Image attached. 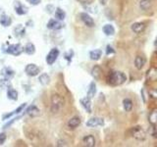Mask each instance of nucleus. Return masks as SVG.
I'll list each match as a JSON object with an SVG mask.
<instances>
[{
    "mask_svg": "<svg viewBox=\"0 0 157 147\" xmlns=\"http://www.w3.org/2000/svg\"><path fill=\"white\" fill-rule=\"evenodd\" d=\"M126 81H127L126 75L122 72H119V71L111 72L107 77V83L113 86H121V84H123Z\"/></svg>",
    "mask_w": 157,
    "mask_h": 147,
    "instance_id": "obj_1",
    "label": "nucleus"
},
{
    "mask_svg": "<svg viewBox=\"0 0 157 147\" xmlns=\"http://www.w3.org/2000/svg\"><path fill=\"white\" fill-rule=\"evenodd\" d=\"M64 106V99L58 94H53L51 97V112L58 113Z\"/></svg>",
    "mask_w": 157,
    "mask_h": 147,
    "instance_id": "obj_2",
    "label": "nucleus"
},
{
    "mask_svg": "<svg viewBox=\"0 0 157 147\" xmlns=\"http://www.w3.org/2000/svg\"><path fill=\"white\" fill-rule=\"evenodd\" d=\"M130 135H132L134 138H136L137 140H145L146 138V133L145 131V130L139 127V126H137V127H134L130 130Z\"/></svg>",
    "mask_w": 157,
    "mask_h": 147,
    "instance_id": "obj_3",
    "label": "nucleus"
},
{
    "mask_svg": "<svg viewBox=\"0 0 157 147\" xmlns=\"http://www.w3.org/2000/svg\"><path fill=\"white\" fill-rule=\"evenodd\" d=\"M5 53H8V54H11L13 56H19L20 54H22L24 51V47L21 45L19 43L16 44H11V45L8 46L5 50Z\"/></svg>",
    "mask_w": 157,
    "mask_h": 147,
    "instance_id": "obj_4",
    "label": "nucleus"
},
{
    "mask_svg": "<svg viewBox=\"0 0 157 147\" xmlns=\"http://www.w3.org/2000/svg\"><path fill=\"white\" fill-rule=\"evenodd\" d=\"M58 56H59L58 49L57 48H52L46 56V63L48 65H52L53 63H55L56 60H57Z\"/></svg>",
    "mask_w": 157,
    "mask_h": 147,
    "instance_id": "obj_5",
    "label": "nucleus"
},
{
    "mask_svg": "<svg viewBox=\"0 0 157 147\" xmlns=\"http://www.w3.org/2000/svg\"><path fill=\"white\" fill-rule=\"evenodd\" d=\"M25 72L30 77H36V75H37L40 73V70H39V68L36 64H29L26 66Z\"/></svg>",
    "mask_w": 157,
    "mask_h": 147,
    "instance_id": "obj_6",
    "label": "nucleus"
},
{
    "mask_svg": "<svg viewBox=\"0 0 157 147\" xmlns=\"http://www.w3.org/2000/svg\"><path fill=\"white\" fill-rule=\"evenodd\" d=\"M104 124L103 119L98 118V117H93L89 119L88 122H86V127L88 128H96V127H102Z\"/></svg>",
    "mask_w": 157,
    "mask_h": 147,
    "instance_id": "obj_7",
    "label": "nucleus"
},
{
    "mask_svg": "<svg viewBox=\"0 0 157 147\" xmlns=\"http://www.w3.org/2000/svg\"><path fill=\"white\" fill-rule=\"evenodd\" d=\"M80 18H81L82 23H84L86 26H89V28H92V26H94V21L89 14H86V13H81Z\"/></svg>",
    "mask_w": 157,
    "mask_h": 147,
    "instance_id": "obj_8",
    "label": "nucleus"
},
{
    "mask_svg": "<svg viewBox=\"0 0 157 147\" xmlns=\"http://www.w3.org/2000/svg\"><path fill=\"white\" fill-rule=\"evenodd\" d=\"M47 28L52 30H58L63 28V25H62V23H60L58 20L50 19L48 23H47Z\"/></svg>",
    "mask_w": 157,
    "mask_h": 147,
    "instance_id": "obj_9",
    "label": "nucleus"
},
{
    "mask_svg": "<svg viewBox=\"0 0 157 147\" xmlns=\"http://www.w3.org/2000/svg\"><path fill=\"white\" fill-rule=\"evenodd\" d=\"M146 28V26L145 23H141V22H139V23H134L132 25V26H131V29H132V30L134 33H141L145 32V30Z\"/></svg>",
    "mask_w": 157,
    "mask_h": 147,
    "instance_id": "obj_10",
    "label": "nucleus"
},
{
    "mask_svg": "<svg viewBox=\"0 0 157 147\" xmlns=\"http://www.w3.org/2000/svg\"><path fill=\"white\" fill-rule=\"evenodd\" d=\"M15 11L18 15H26L28 13V8L20 1L15 2Z\"/></svg>",
    "mask_w": 157,
    "mask_h": 147,
    "instance_id": "obj_11",
    "label": "nucleus"
},
{
    "mask_svg": "<svg viewBox=\"0 0 157 147\" xmlns=\"http://www.w3.org/2000/svg\"><path fill=\"white\" fill-rule=\"evenodd\" d=\"M82 143H84L85 146H88V147H93L96 144V141H95V138L93 135H85L84 138H82Z\"/></svg>",
    "mask_w": 157,
    "mask_h": 147,
    "instance_id": "obj_12",
    "label": "nucleus"
},
{
    "mask_svg": "<svg viewBox=\"0 0 157 147\" xmlns=\"http://www.w3.org/2000/svg\"><path fill=\"white\" fill-rule=\"evenodd\" d=\"M146 63V59L143 56L138 55L136 58H134V66L138 70H141L143 67H145Z\"/></svg>",
    "mask_w": 157,
    "mask_h": 147,
    "instance_id": "obj_13",
    "label": "nucleus"
},
{
    "mask_svg": "<svg viewBox=\"0 0 157 147\" xmlns=\"http://www.w3.org/2000/svg\"><path fill=\"white\" fill-rule=\"evenodd\" d=\"M68 128L71 130H75L81 124V119L78 117H73L68 121Z\"/></svg>",
    "mask_w": 157,
    "mask_h": 147,
    "instance_id": "obj_14",
    "label": "nucleus"
},
{
    "mask_svg": "<svg viewBox=\"0 0 157 147\" xmlns=\"http://www.w3.org/2000/svg\"><path fill=\"white\" fill-rule=\"evenodd\" d=\"M26 104L27 103H24V104H22L20 107H18V108H17L16 110H14L13 111V112H11V113H9V114H5L2 117V120L3 121H6L7 119H9L10 117H12L13 115H16V114H19V113H21V112H23V110L25 109V107H26Z\"/></svg>",
    "mask_w": 157,
    "mask_h": 147,
    "instance_id": "obj_15",
    "label": "nucleus"
},
{
    "mask_svg": "<svg viewBox=\"0 0 157 147\" xmlns=\"http://www.w3.org/2000/svg\"><path fill=\"white\" fill-rule=\"evenodd\" d=\"M26 114H28L30 115V117H37V116L40 114V111H39V109L37 108V106H34V105H32V106H30L29 108L26 110Z\"/></svg>",
    "mask_w": 157,
    "mask_h": 147,
    "instance_id": "obj_16",
    "label": "nucleus"
},
{
    "mask_svg": "<svg viewBox=\"0 0 157 147\" xmlns=\"http://www.w3.org/2000/svg\"><path fill=\"white\" fill-rule=\"evenodd\" d=\"M81 104L82 106L84 107L85 110L88 113H91V102H90V99L89 97H85V98H82L81 99Z\"/></svg>",
    "mask_w": 157,
    "mask_h": 147,
    "instance_id": "obj_17",
    "label": "nucleus"
},
{
    "mask_svg": "<svg viewBox=\"0 0 157 147\" xmlns=\"http://www.w3.org/2000/svg\"><path fill=\"white\" fill-rule=\"evenodd\" d=\"M146 78H147V79H149V81H152V82L156 81V79H157V70L154 68V67H152V68H150L149 70L147 71Z\"/></svg>",
    "mask_w": 157,
    "mask_h": 147,
    "instance_id": "obj_18",
    "label": "nucleus"
},
{
    "mask_svg": "<svg viewBox=\"0 0 157 147\" xmlns=\"http://www.w3.org/2000/svg\"><path fill=\"white\" fill-rule=\"evenodd\" d=\"M101 56H102V51L100 50V49H94V50H92V51L89 52V57H90V59L93 60V61H97V60H99L100 58H101Z\"/></svg>",
    "mask_w": 157,
    "mask_h": 147,
    "instance_id": "obj_19",
    "label": "nucleus"
},
{
    "mask_svg": "<svg viewBox=\"0 0 157 147\" xmlns=\"http://www.w3.org/2000/svg\"><path fill=\"white\" fill-rule=\"evenodd\" d=\"M1 74L3 75V77L5 78V79H10L11 78L14 77V75H15V72L13 71L12 69L10 68H3L2 71H1Z\"/></svg>",
    "mask_w": 157,
    "mask_h": 147,
    "instance_id": "obj_20",
    "label": "nucleus"
},
{
    "mask_svg": "<svg viewBox=\"0 0 157 147\" xmlns=\"http://www.w3.org/2000/svg\"><path fill=\"white\" fill-rule=\"evenodd\" d=\"M0 24L3 26H9L12 24V19L7 15H2L0 17Z\"/></svg>",
    "mask_w": 157,
    "mask_h": 147,
    "instance_id": "obj_21",
    "label": "nucleus"
},
{
    "mask_svg": "<svg viewBox=\"0 0 157 147\" xmlns=\"http://www.w3.org/2000/svg\"><path fill=\"white\" fill-rule=\"evenodd\" d=\"M103 33H105L106 35H108V37H110V35H113L115 33V29L114 26H113L112 25H105L103 26Z\"/></svg>",
    "mask_w": 157,
    "mask_h": 147,
    "instance_id": "obj_22",
    "label": "nucleus"
},
{
    "mask_svg": "<svg viewBox=\"0 0 157 147\" xmlns=\"http://www.w3.org/2000/svg\"><path fill=\"white\" fill-rule=\"evenodd\" d=\"M24 51L27 53L28 55H33L34 54V52H36V46H34V44L32 43V42H29L26 47L24 48Z\"/></svg>",
    "mask_w": 157,
    "mask_h": 147,
    "instance_id": "obj_23",
    "label": "nucleus"
},
{
    "mask_svg": "<svg viewBox=\"0 0 157 147\" xmlns=\"http://www.w3.org/2000/svg\"><path fill=\"white\" fill-rule=\"evenodd\" d=\"M95 93H96V86H95V83L92 82L89 84V88L88 90V96H86V97H89V99H91V98L94 97Z\"/></svg>",
    "mask_w": 157,
    "mask_h": 147,
    "instance_id": "obj_24",
    "label": "nucleus"
},
{
    "mask_svg": "<svg viewBox=\"0 0 157 147\" xmlns=\"http://www.w3.org/2000/svg\"><path fill=\"white\" fill-rule=\"evenodd\" d=\"M148 122H149L150 124H156L157 123V110L154 109L152 110L149 116H148Z\"/></svg>",
    "mask_w": 157,
    "mask_h": 147,
    "instance_id": "obj_25",
    "label": "nucleus"
},
{
    "mask_svg": "<svg viewBox=\"0 0 157 147\" xmlns=\"http://www.w3.org/2000/svg\"><path fill=\"white\" fill-rule=\"evenodd\" d=\"M14 32H15V35H17V37H24V35H25L26 30L22 25H18L14 29Z\"/></svg>",
    "mask_w": 157,
    "mask_h": 147,
    "instance_id": "obj_26",
    "label": "nucleus"
},
{
    "mask_svg": "<svg viewBox=\"0 0 157 147\" xmlns=\"http://www.w3.org/2000/svg\"><path fill=\"white\" fill-rule=\"evenodd\" d=\"M101 73H102V71L100 69V67H98V66H94L92 70H91V75H92V77L95 79H100V75H101Z\"/></svg>",
    "mask_w": 157,
    "mask_h": 147,
    "instance_id": "obj_27",
    "label": "nucleus"
},
{
    "mask_svg": "<svg viewBox=\"0 0 157 147\" xmlns=\"http://www.w3.org/2000/svg\"><path fill=\"white\" fill-rule=\"evenodd\" d=\"M123 106L126 112H130L133 109V101L129 99V98H126V99L123 100Z\"/></svg>",
    "mask_w": 157,
    "mask_h": 147,
    "instance_id": "obj_28",
    "label": "nucleus"
},
{
    "mask_svg": "<svg viewBox=\"0 0 157 147\" xmlns=\"http://www.w3.org/2000/svg\"><path fill=\"white\" fill-rule=\"evenodd\" d=\"M38 81L42 86H46V84H48L50 82V78L47 74H42L41 75H39Z\"/></svg>",
    "mask_w": 157,
    "mask_h": 147,
    "instance_id": "obj_29",
    "label": "nucleus"
},
{
    "mask_svg": "<svg viewBox=\"0 0 157 147\" xmlns=\"http://www.w3.org/2000/svg\"><path fill=\"white\" fill-rule=\"evenodd\" d=\"M55 17L56 19L59 20V21H63L65 19V17H66V13H65L64 10H62L61 8H57L55 11Z\"/></svg>",
    "mask_w": 157,
    "mask_h": 147,
    "instance_id": "obj_30",
    "label": "nucleus"
},
{
    "mask_svg": "<svg viewBox=\"0 0 157 147\" xmlns=\"http://www.w3.org/2000/svg\"><path fill=\"white\" fill-rule=\"evenodd\" d=\"M7 96L11 100H18V92L15 89H12L11 87L7 90Z\"/></svg>",
    "mask_w": 157,
    "mask_h": 147,
    "instance_id": "obj_31",
    "label": "nucleus"
},
{
    "mask_svg": "<svg viewBox=\"0 0 157 147\" xmlns=\"http://www.w3.org/2000/svg\"><path fill=\"white\" fill-rule=\"evenodd\" d=\"M152 5L151 0H141L139 2V6L142 9V10H148Z\"/></svg>",
    "mask_w": 157,
    "mask_h": 147,
    "instance_id": "obj_32",
    "label": "nucleus"
},
{
    "mask_svg": "<svg viewBox=\"0 0 157 147\" xmlns=\"http://www.w3.org/2000/svg\"><path fill=\"white\" fill-rule=\"evenodd\" d=\"M114 53H115V50L113 49V47L110 46V45H107V47H106V54L109 55V54H114Z\"/></svg>",
    "mask_w": 157,
    "mask_h": 147,
    "instance_id": "obj_33",
    "label": "nucleus"
},
{
    "mask_svg": "<svg viewBox=\"0 0 157 147\" xmlns=\"http://www.w3.org/2000/svg\"><path fill=\"white\" fill-rule=\"evenodd\" d=\"M6 138H7V136H6L5 133H4V132L0 133V145H2L4 142H5Z\"/></svg>",
    "mask_w": 157,
    "mask_h": 147,
    "instance_id": "obj_34",
    "label": "nucleus"
},
{
    "mask_svg": "<svg viewBox=\"0 0 157 147\" xmlns=\"http://www.w3.org/2000/svg\"><path fill=\"white\" fill-rule=\"evenodd\" d=\"M156 124H151V131H150V133H151V135L153 136V137H156Z\"/></svg>",
    "mask_w": 157,
    "mask_h": 147,
    "instance_id": "obj_35",
    "label": "nucleus"
},
{
    "mask_svg": "<svg viewBox=\"0 0 157 147\" xmlns=\"http://www.w3.org/2000/svg\"><path fill=\"white\" fill-rule=\"evenodd\" d=\"M28 2L32 5H38L41 2V0H28Z\"/></svg>",
    "mask_w": 157,
    "mask_h": 147,
    "instance_id": "obj_36",
    "label": "nucleus"
},
{
    "mask_svg": "<svg viewBox=\"0 0 157 147\" xmlns=\"http://www.w3.org/2000/svg\"><path fill=\"white\" fill-rule=\"evenodd\" d=\"M149 95H151L152 98H156V96H157V94H156V92H155L154 89L151 90V91H149Z\"/></svg>",
    "mask_w": 157,
    "mask_h": 147,
    "instance_id": "obj_37",
    "label": "nucleus"
},
{
    "mask_svg": "<svg viewBox=\"0 0 157 147\" xmlns=\"http://www.w3.org/2000/svg\"><path fill=\"white\" fill-rule=\"evenodd\" d=\"M78 1H80L81 3H88L89 2V0H78Z\"/></svg>",
    "mask_w": 157,
    "mask_h": 147,
    "instance_id": "obj_38",
    "label": "nucleus"
},
{
    "mask_svg": "<svg viewBox=\"0 0 157 147\" xmlns=\"http://www.w3.org/2000/svg\"><path fill=\"white\" fill-rule=\"evenodd\" d=\"M100 3H101V4H105L106 3V0H100Z\"/></svg>",
    "mask_w": 157,
    "mask_h": 147,
    "instance_id": "obj_39",
    "label": "nucleus"
}]
</instances>
